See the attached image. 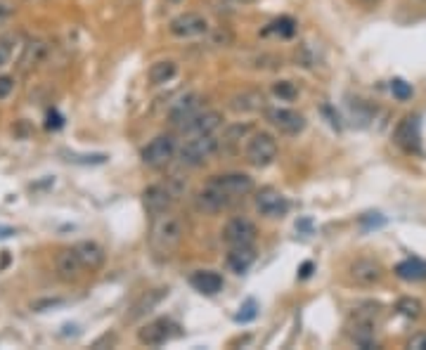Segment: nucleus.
<instances>
[{"label":"nucleus","mask_w":426,"mask_h":350,"mask_svg":"<svg viewBox=\"0 0 426 350\" xmlns=\"http://www.w3.org/2000/svg\"><path fill=\"white\" fill-rule=\"evenodd\" d=\"M253 192V180L244 173H228V175H216L209 180L201 192L197 194L194 204L204 213H218L225 211L232 204L241 202L244 197H249Z\"/></svg>","instance_id":"1"},{"label":"nucleus","mask_w":426,"mask_h":350,"mask_svg":"<svg viewBox=\"0 0 426 350\" xmlns=\"http://www.w3.org/2000/svg\"><path fill=\"white\" fill-rule=\"evenodd\" d=\"M182 234H185L182 220L176 213L166 211L161 216H154L152 227H149V249H152V254L157 258L166 261V258H171L178 251V246L182 242Z\"/></svg>","instance_id":"2"},{"label":"nucleus","mask_w":426,"mask_h":350,"mask_svg":"<svg viewBox=\"0 0 426 350\" xmlns=\"http://www.w3.org/2000/svg\"><path fill=\"white\" fill-rule=\"evenodd\" d=\"M218 149L221 147H218V140L213 135H189V140L178 152V159L189 168H197V166H204L209 161Z\"/></svg>","instance_id":"3"},{"label":"nucleus","mask_w":426,"mask_h":350,"mask_svg":"<svg viewBox=\"0 0 426 350\" xmlns=\"http://www.w3.org/2000/svg\"><path fill=\"white\" fill-rule=\"evenodd\" d=\"M244 159L253 168H266L278 159V140L270 133H256L246 142Z\"/></svg>","instance_id":"4"},{"label":"nucleus","mask_w":426,"mask_h":350,"mask_svg":"<svg viewBox=\"0 0 426 350\" xmlns=\"http://www.w3.org/2000/svg\"><path fill=\"white\" fill-rule=\"evenodd\" d=\"M393 142L407 154H422V116L419 114H407L395 125Z\"/></svg>","instance_id":"5"},{"label":"nucleus","mask_w":426,"mask_h":350,"mask_svg":"<svg viewBox=\"0 0 426 350\" xmlns=\"http://www.w3.org/2000/svg\"><path fill=\"white\" fill-rule=\"evenodd\" d=\"M176 157V140L171 135H157L142 149V164L149 168H166Z\"/></svg>","instance_id":"6"},{"label":"nucleus","mask_w":426,"mask_h":350,"mask_svg":"<svg viewBox=\"0 0 426 350\" xmlns=\"http://www.w3.org/2000/svg\"><path fill=\"white\" fill-rule=\"evenodd\" d=\"M266 119L273 128H278L280 133H284V135H298V133H303V128H306V116L293 112V109H284V107L268 109Z\"/></svg>","instance_id":"7"},{"label":"nucleus","mask_w":426,"mask_h":350,"mask_svg":"<svg viewBox=\"0 0 426 350\" xmlns=\"http://www.w3.org/2000/svg\"><path fill=\"white\" fill-rule=\"evenodd\" d=\"M173 202H176V192L169 185H149L142 192V206H145V211L152 218L171 211Z\"/></svg>","instance_id":"8"},{"label":"nucleus","mask_w":426,"mask_h":350,"mask_svg":"<svg viewBox=\"0 0 426 350\" xmlns=\"http://www.w3.org/2000/svg\"><path fill=\"white\" fill-rule=\"evenodd\" d=\"M256 209L268 218H284L289 211L287 197L275 187H263L256 192Z\"/></svg>","instance_id":"9"},{"label":"nucleus","mask_w":426,"mask_h":350,"mask_svg":"<svg viewBox=\"0 0 426 350\" xmlns=\"http://www.w3.org/2000/svg\"><path fill=\"white\" fill-rule=\"evenodd\" d=\"M173 322H171L169 317H159L154 320V322H149L142 326L140 331H137V341L142 343V346L147 348H157V346H164L166 341H171V336H173Z\"/></svg>","instance_id":"10"},{"label":"nucleus","mask_w":426,"mask_h":350,"mask_svg":"<svg viewBox=\"0 0 426 350\" xmlns=\"http://www.w3.org/2000/svg\"><path fill=\"white\" fill-rule=\"evenodd\" d=\"M256 237H258V229L249 218H232L225 225V229H223V239H225L228 246L253 244Z\"/></svg>","instance_id":"11"},{"label":"nucleus","mask_w":426,"mask_h":350,"mask_svg":"<svg viewBox=\"0 0 426 350\" xmlns=\"http://www.w3.org/2000/svg\"><path fill=\"white\" fill-rule=\"evenodd\" d=\"M171 33H173L176 38H194V36H201V33H206V19L197 12H182L178 15L176 19H171Z\"/></svg>","instance_id":"12"},{"label":"nucleus","mask_w":426,"mask_h":350,"mask_svg":"<svg viewBox=\"0 0 426 350\" xmlns=\"http://www.w3.org/2000/svg\"><path fill=\"white\" fill-rule=\"evenodd\" d=\"M348 272H350V279L360 286H374L382 282V277H384L382 263L372 261V258H360V261H355L353 265L348 268Z\"/></svg>","instance_id":"13"},{"label":"nucleus","mask_w":426,"mask_h":350,"mask_svg":"<svg viewBox=\"0 0 426 350\" xmlns=\"http://www.w3.org/2000/svg\"><path fill=\"white\" fill-rule=\"evenodd\" d=\"M221 123H223L221 112H216V109H206V112H199L192 121H187L180 130L185 135H211L213 130L221 128Z\"/></svg>","instance_id":"14"},{"label":"nucleus","mask_w":426,"mask_h":350,"mask_svg":"<svg viewBox=\"0 0 426 350\" xmlns=\"http://www.w3.org/2000/svg\"><path fill=\"white\" fill-rule=\"evenodd\" d=\"M201 112V97L199 95H185L182 100H178L173 109H171V114H169V119H171V123L178 125V128H182L187 121H192L194 116Z\"/></svg>","instance_id":"15"},{"label":"nucleus","mask_w":426,"mask_h":350,"mask_svg":"<svg viewBox=\"0 0 426 350\" xmlns=\"http://www.w3.org/2000/svg\"><path fill=\"white\" fill-rule=\"evenodd\" d=\"M166 294H169V291H166V289H152V291H145V294H142V296L133 303V306H130V313L126 315V322H137V320H142V317H145V315H149L154 308L159 306L161 301H164Z\"/></svg>","instance_id":"16"},{"label":"nucleus","mask_w":426,"mask_h":350,"mask_svg":"<svg viewBox=\"0 0 426 350\" xmlns=\"http://www.w3.org/2000/svg\"><path fill=\"white\" fill-rule=\"evenodd\" d=\"M74 251H76L80 265H83V270H90V272H95V270H100L102 265H105V249H102L100 244L95 242H78L76 246H74Z\"/></svg>","instance_id":"17"},{"label":"nucleus","mask_w":426,"mask_h":350,"mask_svg":"<svg viewBox=\"0 0 426 350\" xmlns=\"http://www.w3.org/2000/svg\"><path fill=\"white\" fill-rule=\"evenodd\" d=\"M263 102H266V97L258 90H241V93L230 97V109L235 114H251L263 109Z\"/></svg>","instance_id":"18"},{"label":"nucleus","mask_w":426,"mask_h":350,"mask_svg":"<svg viewBox=\"0 0 426 350\" xmlns=\"http://www.w3.org/2000/svg\"><path fill=\"white\" fill-rule=\"evenodd\" d=\"M55 268H57V274H60V279H65V282H74V279L80 274V265L78 256L74 249H65L57 254V261H55Z\"/></svg>","instance_id":"19"},{"label":"nucleus","mask_w":426,"mask_h":350,"mask_svg":"<svg viewBox=\"0 0 426 350\" xmlns=\"http://www.w3.org/2000/svg\"><path fill=\"white\" fill-rule=\"evenodd\" d=\"M189 284L204 296H216L223 289V277L213 270H197V272L189 277Z\"/></svg>","instance_id":"20"},{"label":"nucleus","mask_w":426,"mask_h":350,"mask_svg":"<svg viewBox=\"0 0 426 350\" xmlns=\"http://www.w3.org/2000/svg\"><path fill=\"white\" fill-rule=\"evenodd\" d=\"M253 263H256V249L253 244H244V246H230L228 254V265L235 270L237 274L246 272Z\"/></svg>","instance_id":"21"},{"label":"nucleus","mask_w":426,"mask_h":350,"mask_svg":"<svg viewBox=\"0 0 426 350\" xmlns=\"http://www.w3.org/2000/svg\"><path fill=\"white\" fill-rule=\"evenodd\" d=\"M350 338L355 341V346H360L362 350L377 348V338H374V322L372 317H358L355 324L350 326Z\"/></svg>","instance_id":"22"},{"label":"nucleus","mask_w":426,"mask_h":350,"mask_svg":"<svg viewBox=\"0 0 426 350\" xmlns=\"http://www.w3.org/2000/svg\"><path fill=\"white\" fill-rule=\"evenodd\" d=\"M395 277H400L402 282H422L426 279V263L419 258H407L395 265Z\"/></svg>","instance_id":"23"},{"label":"nucleus","mask_w":426,"mask_h":350,"mask_svg":"<svg viewBox=\"0 0 426 350\" xmlns=\"http://www.w3.org/2000/svg\"><path fill=\"white\" fill-rule=\"evenodd\" d=\"M45 53H48V45L43 41H31L24 48V55L19 57V69L22 71H31L33 67H38L43 62Z\"/></svg>","instance_id":"24"},{"label":"nucleus","mask_w":426,"mask_h":350,"mask_svg":"<svg viewBox=\"0 0 426 350\" xmlns=\"http://www.w3.org/2000/svg\"><path fill=\"white\" fill-rule=\"evenodd\" d=\"M251 125L249 123H237V125H230L225 130V135H223V142H218V147L221 149H228V152H237L239 142L244 140L246 135L251 133Z\"/></svg>","instance_id":"25"},{"label":"nucleus","mask_w":426,"mask_h":350,"mask_svg":"<svg viewBox=\"0 0 426 350\" xmlns=\"http://www.w3.org/2000/svg\"><path fill=\"white\" fill-rule=\"evenodd\" d=\"M176 71H178L176 62H171V60L154 62V64L149 67V81H152L154 85H164L176 76Z\"/></svg>","instance_id":"26"},{"label":"nucleus","mask_w":426,"mask_h":350,"mask_svg":"<svg viewBox=\"0 0 426 350\" xmlns=\"http://www.w3.org/2000/svg\"><path fill=\"white\" fill-rule=\"evenodd\" d=\"M395 313L402 315V317H407V320H417V317H422L424 306H422V301H419V298L402 296L400 301L395 303Z\"/></svg>","instance_id":"27"},{"label":"nucleus","mask_w":426,"mask_h":350,"mask_svg":"<svg viewBox=\"0 0 426 350\" xmlns=\"http://www.w3.org/2000/svg\"><path fill=\"white\" fill-rule=\"evenodd\" d=\"M293 31H296V21H293L291 17H280V19H275L263 33H266V36L268 33H280L282 38H291Z\"/></svg>","instance_id":"28"},{"label":"nucleus","mask_w":426,"mask_h":350,"mask_svg":"<svg viewBox=\"0 0 426 350\" xmlns=\"http://www.w3.org/2000/svg\"><path fill=\"white\" fill-rule=\"evenodd\" d=\"M17 43H19V36H17V33H8V36L0 38V67H5L12 60Z\"/></svg>","instance_id":"29"},{"label":"nucleus","mask_w":426,"mask_h":350,"mask_svg":"<svg viewBox=\"0 0 426 350\" xmlns=\"http://www.w3.org/2000/svg\"><path fill=\"white\" fill-rule=\"evenodd\" d=\"M348 107H350V116L358 119V125H367V121L372 119V107L365 105L362 100H353Z\"/></svg>","instance_id":"30"},{"label":"nucleus","mask_w":426,"mask_h":350,"mask_svg":"<svg viewBox=\"0 0 426 350\" xmlns=\"http://www.w3.org/2000/svg\"><path fill=\"white\" fill-rule=\"evenodd\" d=\"M273 93L278 95L280 100L291 102V100H296V97H298V88L291 81H278L273 85Z\"/></svg>","instance_id":"31"},{"label":"nucleus","mask_w":426,"mask_h":350,"mask_svg":"<svg viewBox=\"0 0 426 350\" xmlns=\"http://www.w3.org/2000/svg\"><path fill=\"white\" fill-rule=\"evenodd\" d=\"M391 93H393V97L398 102H407L412 97V85L405 83L402 78H393V81H391Z\"/></svg>","instance_id":"32"},{"label":"nucleus","mask_w":426,"mask_h":350,"mask_svg":"<svg viewBox=\"0 0 426 350\" xmlns=\"http://www.w3.org/2000/svg\"><path fill=\"white\" fill-rule=\"evenodd\" d=\"M256 315H258V306H256V301L253 298H249V301L244 303V306L239 308V313L235 315V322H251V320H256Z\"/></svg>","instance_id":"33"},{"label":"nucleus","mask_w":426,"mask_h":350,"mask_svg":"<svg viewBox=\"0 0 426 350\" xmlns=\"http://www.w3.org/2000/svg\"><path fill=\"white\" fill-rule=\"evenodd\" d=\"M45 119H48V121H45V128H48V130H60L62 125H65V119L60 116V112H57V109H50Z\"/></svg>","instance_id":"34"},{"label":"nucleus","mask_w":426,"mask_h":350,"mask_svg":"<svg viewBox=\"0 0 426 350\" xmlns=\"http://www.w3.org/2000/svg\"><path fill=\"white\" fill-rule=\"evenodd\" d=\"M15 90V78L12 76H0V100H5Z\"/></svg>","instance_id":"35"},{"label":"nucleus","mask_w":426,"mask_h":350,"mask_svg":"<svg viewBox=\"0 0 426 350\" xmlns=\"http://www.w3.org/2000/svg\"><path fill=\"white\" fill-rule=\"evenodd\" d=\"M407 348H410V350H426V331L414 334L410 341H407Z\"/></svg>","instance_id":"36"},{"label":"nucleus","mask_w":426,"mask_h":350,"mask_svg":"<svg viewBox=\"0 0 426 350\" xmlns=\"http://www.w3.org/2000/svg\"><path fill=\"white\" fill-rule=\"evenodd\" d=\"M12 12H15L12 3H10V0H0V26H3L10 17H12Z\"/></svg>","instance_id":"37"},{"label":"nucleus","mask_w":426,"mask_h":350,"mask_svg":"<svg viewBox=\"0 0 426 350\" xmlns=\"http://www.w3.org/2000/svg\"><path fill=\"white\" fill-rule=\"evenodd\" d=\"M360 222L365 227H377V225H384V218L379 216V213H367V216H362Z\"/></svg>","instance_id":"38"},{"label":"nucleus","mask_w":426,"mask_h":350,"mask_svg":"<svg viewBox=\"0 0 426 350\" xmlns=\"http://www.w3.org/2000/svg\"><path fill=\"white\" fill-rule=\"evenodd\" d=\"M313 263H310V261H306V263H303V265L301 268H298V277H301V279H308L310 277V274H313Z\"/></svg>","instance_id":"39"},{"label":"nucleus","mask_w":426,"mask_h":350,"mask_svg":"<svg viewBox=\"0 0 426 350\" xmlns=\"http://www.w3.org/2000/svg\"><path fill=\"white\" fill-rule=\"evenodd\" d=\"M12 234H17V229L8 227V225H0V239H8V237H12Z\"/></svg>","instance_id":"40"},{"label":"nucleus","mask_w":426,"mask_h":350,"mask_svg":"<svg viewBox=\"0 0 426 350\" xmlns=\"http://www.w3.org/2000/svg\"><path fill=\"white\" fill-rule=\"evenodd\" d=\"M102 343H114V336H102L100 341H95V348H100Z\"/></svg>","instance_id":"41"},{"label":"nucleus","mask_w":426,"mask_h":350,"mask_svg":"<svg viewBox=\"0 0 426 350\" xmlns=\"http://www.w3.org/2000/svg\"><path fill=\"white\" fill-rule=\"evenodd\" d=\"M296 229H306V232H310V220H301V222H296Z\"/></svg>","instance_id":"42"},{"label":"nucleus","mask_w":426,"mask_h":350,"mask_svg":"<svg viewBox=\"0 0 426 350\" xmlns=\"http://www.w3.org/2000/svg\"><path fill=\"white\" fill-rule=\"evenodd\" d=\"M360 3H362V5H377L379 0H360Z\"/></svg>","instance_id":"43"},{"label":"nucleus","mask_w":426,"mask_h":350,"mask_svg":"<svg viewBox=\"0 0 426 350\" xmlns=\"http://www.w3.org/2000/svg\"><path fill=\"white\" fill-rule=\"evenodd\" d=\"M223 3H232L235 5V3H249V0H223Z\"/></svg>","instance_id":"44"},{"label":"nucleus","mask_w":426,"mask_h":350,"mask_svg":"<svg viewBox=\"0 0 426 350\" xmlns=\"http://www.w3.org/2000/svg\"><path fill=\"white\" fill-rule=\"evenodd\" d=\"M173 3H178V0H173Z\"/></svg>","instance_id":"45"}]
</instances>
